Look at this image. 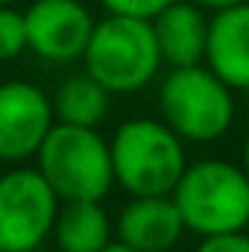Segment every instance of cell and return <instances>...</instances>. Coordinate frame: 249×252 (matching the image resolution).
<instances>
[{
    "instance_id": "ba28073f",
    "label": "cell",
    "mask_w": 249,
    "mask_h": 252,
    "mask_svg": "<svg viewBox=\"0 0 249 252\" xmlns=\"http://www.w3.org/2000/svg\"><path fill=\"white\" fill-rule=\"evenodd\" d=\"M94 24L82 0H35L27 9L30 50L56 64L76 62L85 56Z\"/></svg>"
},
{
    "instance_id": "5bb4252c",
    "label": "cell",
    "mask_w": 249,
    "mask_h": 252,
    "mask_svg": "<svg viewBox=\"0 0 249 252\" xmlns=\"http://www.w3.org/2000/svg\"><path fill=\"white\" fill-rule=\"evenodd\" d=\"M27 47V12L12 9V3H0V62L18 59Z\"/></svg>"
},
{
    "instance_id": "8fae6325",
    "label": "cell",
    "mask_w": 249,
    "mask_h": 252,
    "mask_svg": "<svg viewBox=\"0 0 249 252\" xmlns=\"http://www.w3.org/2000/svg\"><path fill=\"white\" fill-rule=\"evenodd\" d=\"M208 24L211 15L193 0H176L153 18L161 59L170 67L202 64L208 50Z\"/></svg>"
},
{
    "instance_id": "44dd1931",
    "label": "cell",
    "mask_w": 249,
    "mask_h": 252,
    "mask_svg": "<svg viewBox=\"0 0 249 252\" xmlns=\"http://www.w3.org/2000/svg\"><path fill=\"white\" fill-rule=\"evenodd\" d=\"M0 252H3V250H0Z\"/></svg>"
},
{
    "instance_id": "5b68a950",
    "label": "cell",
    "mask_w": 249,
    "mask_h": 252,
    "mask_svg": "<svg viewBox=\"0 0 249 252\" xmlns=\"http://www.w3.org/2000/svg\"><path fill=\"white\" fill-rule=\"evenodd\" d=\"M38 170L53 185L62 202L103 199L115 182L112 144L97 126L53 124L38 150Z\"/></svg>"
},
{
    "instance_id": "3957f363",
    "label": "cell",
    "mask_w": 249,
    "mask_h": 252,
    "mask_svg": "<svg viewBox=\"0 0 249 252\" xmlns=\"http://www.w3.org/2000/svg\"><path fill=\"white\" fill-rule=\"evenodd\" d=\"M235 88L226 85L208 64L170 67L158 85L161 121L187 144H211L232 132L238 121Z\"/></svg>"
},
{
    "instance_id": "7a4b0ae2",
    "label": "cell",
    "mask_w": 249,
    "mask_h": 252,
    "mask_svg": "<svg viewBox=\"0 0 249 252\" xmlns=\"http://www.w3.org/2000/svg\"><path fill=\"white\" fill-rule=\"evenodd\" d=\"M115 182L129 196H164L173 193L187 161L185 138L161 118H132L112 135Z\"/></svg>"
},
{
    "instance_id": "6da1fadb",
    "label": "cell",
    "mask_w": 249,
    "mask_h": 252,
    "mask_svg": "<svg viewBox=\"0 0 249 252\" xmlns=\"http://www.w3.org/2000/svg\"><path fill=\"white\" fill-rule=\"evenodd\" d=\"M173 202L196 238L249 229V173L229 158L190 161L173 188Z\"/></svg>"
},
{
    "instance_id": "7c38bea8",
    "label": "cell",
    "mask_w": 249,
    "mask_h": 252,
    "mask_svg": "<svg viewBox=\"0 0 249 252\" xmlns=\"http://www.w3.org/2000/svg\"><path fill=\"white\" fill-rule=\"evenodd\" d=\"M112 217L103 199H70L59 208L53 235L62 252H100L112 244Z\"/></svg>"
},
{
    "instance_id": "9a60e30c",
    "label": "cell",
    "mask_w": 249,
    "mask_h": 252,
    "mask_svg": "<svg viewBox=\"0 0 249 252\" xmlns=\"http://www.w3.org/2000/svg\"><path fill=\"white\" fill-rule=\"evenodd\" d=\"M106 6V12L115 15H135V18H156L161 9H167L176 0H100Z\"/></svg>"
},
{
    "instance_id": "277c9868",
    "label": "cell",
    "mask_w": 249,
    "mask_h": 252,
    "mask_svg": "<svg viewBox=\"0 0 249 252\" xmlns=\"http://www.w3.org/2000/svg\"><path fill=\"white\" fill-rule=\"evenodd\" d=\"M82 62L112 94H135L158 76L164 59L150 18L109 12L94 24Z\"/></svg>"
},
{
    "instance_id": "2e32d148",
    "label": "cell",
    "mask_w": 249,
    "mask_h": 252,
    "mask_svg": "<svg viewBox=\"0 0 249 252\" xmlns=\"http://www.w3.org/2000/svg\"><path fill=\"white\" fill-rule=\"evenodd\" d=\"M193 252H249V232H229V235L199 238Z\"/></svg>"
},
{
    "instance_id": "e0dca14e",
    "label": "cell",
    "mask_w": 249,
    "mask_h": 252,
    "mask_svg": "<svg viewBox=\"0 0 249 252\" xmlns=\"http://www.w3.org/2000/svg\"><path fill=\"white\" fill-rule=\"evenodd\" d=\"M199 9H205L208 15H214V12H223V9H232V6H238V3H244V0H193Z\"/></svg>"
},
{
    "instance_id": "8992f818",
    "label": "cell",
    "mask_w": 249,
    "mask_h": 252,
    "mask_svg": "<svg viewBox=\"0 0 249 252\" xmlns=\"http://www.w3.org/2000/svg\"><path fill=\"white\" fill-rule=\"evenodd\" d=\"M62 199L41 170L18 167L0 176V250L32 252L56 226Z\"/></svg>"
},
{
    "instance_id": "30bf717a",
    "label": "cell",
    "mask_w": 249,
    "mask_h": 252,
    "mask_svg": "<svg viewBox=\"0 0 249 252\" xmlns=\"http://www.w3.org/2000/svg\"><path fill=\"white\" fill-rule=\"evenodd\" d=\"M205 64L238 94H249V0L211 15Z\"/></svg>"
},
{
    "instance_id": "d6986e66",
    "label": "cell",
    "mask_w": 249,
    "mask_h": 252,
    "mask_svg": "<svg viewBox=\"0 0 249 252\" xmlns=\"http://www.w3.org/2000/svg\"><path fill=\"white\" fill-rule=\"evenodd\" d=\"M241 164L249 173V132H247V138H244V147H241Z\"/></svg>"
},
{
    "instance_id": "ffe728a7",
    "label": "cell",
    "mask_w": 249,
    "mask_h": 252,
    "mask_svg": "<svg viewBox=\"0 0 249 252\" xmlns=\"http://www.w3.org/2000/svg\"><path fill=\"white\" fill-rule=\"evenodd\" d=\"M0 3H15V0H0Z\"/></svg>"
},
{
    "instance_id": "9c48e42d",
    "label": "cell",
    "mask_w": 249,
    "mask_h": 252,
    "mask_svg": "<svg viewBox=\"0 0 249 252\" xmlns=\"http://www.w3.org/2000/svg\"><path fill=\"white\" fill-rule=\"evenodd\" d=\"M185 220L170 193L132 196L121 208L115 235L138 252H170L185 235Z\"/></svg>"
},
{
    "instance_id": "4fadbf2b",
    "label": "cell",
    "mask_w": 249,
    "mask_h": 252,
    "mask_svg": "<svg viewBox=\"0 0 249 252\" xmlns=\"http://www.w3.org/2000/svg\"><path fill=\"white\" fill-rule=\"evenodd\" d=\"M109 106H112V91L88 70L67 76L53 94V112L59 124L100 126L109 115Z\"/></svg>"
},
{
    "instance_id": "ac0fdd59",
    "label": "cell",
    "mask_w": 249,
    "mask_h": 252,
    "mask_svg": "<svg viewBox=\"0 0 249 252\" xmlns=\"http://www.w3.org/2000/svg\"><path fill=\"white\" fill-rule=\"evenodd\" d=\"M100 252H138V250H132L129 244H124V241H112L109 247H103Z\"/></svg>"
},
{
    "instance_id": "52a82bcc",
    "label": "cell",
    "mask_w": 249,
    "mask_h": 252,
    "mask_svg": "<svg viewBox=\"0 0 249 252\" xmlns=\"http://www.w3.org/2000/svg\"><path fill=\"white\" fill-rule=\"evenodd\" d=\"M53 124V97H47L38 85L24 79L0 85V161L38 156Z\"/></svg>"
}]
</instances>
